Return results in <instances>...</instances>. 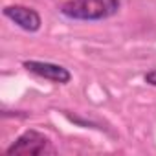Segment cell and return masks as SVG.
<instances>
[{
	"instance_id": "6da1fadb",
	"label": "cell",
	"mask_w": 156,
	"mask_h": 156,
	"mask_svg": "<svg viewBox=\"0 0 156 156\" xmlns=\"http://www.w3.org/2000/svg\"><path fill=\"white\" fill-rule=\"evenodd\" d=\"M59 11L70 20L98 22L119 11V0H66Z\"/></svg>"
},
{
	"instance_id": "7a4b0ae2",
	"label": "cell",
	"mask_w": 156,
	"mask_h": 156,
	"mask_svg": "<svg viewBox=\"0 0 156 156\" xmlns=\"http://www.w3.org/2000/svg\"><path fill=\"white\" fill-rule=\"evenodd\" d=\"M53 152H55V149H53L50 138L35 129L22 132L6 149L8 156H41V154H53Z\"/></svg>"
},
{
	"instance_id": "3957f363",
	"label": "cell",
	"mask_w": 156,
	"mask_h": 156,
	"mask_svg": "<svg viewBox=\"0 0 156 156\" xmlns=\"http://www.w3.org/2000/svg\"><path fill=\"white\" fill-rule=\"evenodd\" d=\"M22 66H24L28 72H31V73H35V75H39V77H42V79H48V81H51V83H57V85H66V83H70V79H72L70 70L64 68V66H61V64H55V62H46V61H24Z\"/></svg>"
},
{
	"instance_id": "277c9868",
	"label": "cell",
	"mask_w": 156,
	"mask_h": 156,
	"mask_svg": "<svg viewBox=\"0 0 156 156\" xmlns=\"http://www.w3.org/2000/svg\"><path fill=\"white\" fill-rule=\"evenodd\" d=\"M2 13H4L6 19H9L13 24H17V26H19L20 30H24V31L35 33V31L41 30V24H42L41 15H39L35 9L28 8V6H20V4L6 6Z\"/></svg>"
},
{
	"instance_id": "5b68a950",
	"label": "cell",
	"mask_w": 156,
	"mask_h": 156,
	"mask_svg": "<svg viewBox=\"0 0 156 156\" xmlns=\"http://www.w3.org/2000/svg\"><path fill=\"white\" fill-rule=\"evenodd\" d=\"M143 79H145V83H147V85L156 87V68H152L151 72H147V73L143 75Z\"/></svg>"
}]
</instances>
